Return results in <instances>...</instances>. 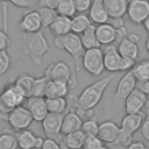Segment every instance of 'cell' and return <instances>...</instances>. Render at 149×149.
<instances>
[{"label": "cell", "instance_id": "obj_49", "mask_svg": "<svg viewBox=\"0 0 149 149\" xmlns=\"http://www.w3.org/2000/svg\"><path fill=\"white\" fill-rule=\"evenodd\" d=\"M142 24H143V27H144L146 31H147V33L149 34V16H148V17H147V19L144 20V22H143Z\"/></svg>", "mask_w": 149, "mask_h": 149}, {"label": "cell", "instance_id": "obj_7", "mask_svg": "<svg viewBox=\"0 0 149 149\" xmlns=\"http://www.w3.org/2000/svg\"><path fill=\"white\" fill-rule=\"evenodd\" d=\"M44 76L49 80H59L68 83L70 88L77 85V79L72 66L64 61H56L50 63L44 71Z\"/></svg>", "mask_w": 149, "mask_h": 149}, {"label": "cell", "instance_id": "obj_53", "mask_svg": "<svg viewBox=\"0 0 149 149\" xmlns=\"http://www.w3.org/2000/svg\"><path fill=\"white\" fill-rule=\"evenodd\" d=\"M1 1H7V0H1ZM8 1H9V0H8Z\"/></svg>", "mask_w": 149, "mask_h": 149}, {"label": "cell", "instance_id": "obj_19", "mask_svg": "<svg viewBox=\"0 0 149 149\" xmlns=\"http://www.w3.org/2000/svg\"><path fill=\"white\" fill-rule=\"evenodd\" d=\"M83 125V118L77 114L74 111H69L64 114L63 121H62V135L79 130Z\"/></svg>", "mask_w": 149, "mask_h": 149}, {"label": "cell", "instance_id": "obj_40", "mask_svg": "<svg viewBox=\"0 0 149 149\" xmlns=\"http://www.w3.org/2000/svg\"><path fill=\"white\" fill-rule=\"evenodd\" d=\"M41 149H64L61 144V142L54 140V139H49L45 137L43 141V144L41 147Z\"/></svg>", "mask_w": 149, "mask_h": 149}, {"label": "cell", "instance_id": "obj_29", "mask_svg": "<svg viewBox=\"0 0 149 149\" xmlns=\"http://www.w3.org/2000/svg\"><path fill=\"white\" fill-rule=\"evenodd\" d=\"M80 41H81V44L83 47L86 49H92V48H100V43L97 38V35H95V26L92 23L84 33H81L80 35Z\"/></svg>", "mask_w": 149, "mask_h": 149}, {"label": "cell", "instance_id": "obj_5", "mask_svg": "<svg viewBox=\"0 0 149 149\" xmlns=\"http://www.w3.org/2000/svg\"><path fill=\"white\" fill-rule=\"evenodd\" d=\"M102 51H104L105 70H107L111 73H115V72H120V71H129V70H132V68L135 64V62L123 58L119 54L116 45H114V44L105 45V49Z\"/></svg>", "mask_w": 149, "mask_h": 149}, {"label": "cell", "instance_id": "obj_9", "mask_svg": "<svg viewBox=\"0 0 149 149\" xmlns=\"http://www.w3.org/2000/svg\"><path fill=\"white\" fill-rule=\"evenodd\" d=\"M3 120L9 123V126L14 132H20L29 128V126L34 121L29 109L23 105H20L15 107L13 111H10L3 118Z\"/></svg>", "mask_w": 149, "mask_h": 149}, {"label": "cell", "instance_id": "obj_23", "mask_svg": "<svg viewBox=\"0 0 149 149\" xmlns=\"http://www.w3.org/2000/svg\"><path fill=\"white\" fill-rule=\"evenodd\" d=\"M128 0H104L109 17H123L127 13Z\"/></svg>", "mask_w": 149, "mask_h": 149}, {"label": "cell", "instance_id": "obj_4", "mask_svg": "<svg viewBox=\"0 0 149 149\" xmlns=\"http://www.w3.org/2000/svg\"><path fill=\"white\" fill-rule=\"evenodd\" d=\"M143 119H144V115L142 113L126 114L121 120L119 136L115 140L113 146L127 147L133 141V135L141 128Z\"/></svg>", "mask_w": 149, "mask_h": 149}, {"label": "cell", "instance_id": "obj_44", "mask_svg": "<svg viewBox=\"0 0 149 149\" xmlns=\"http://www.w3.org/2000/svg\"><path fill=\"white\" fill-rule=\"evenodd\" d=\"M125 37H127V29L126 27H120V28H116V33H115V44H119Z\"/></svg>", "mask_w": 149, "mask_h": 149}, {"label": "cell", "instance_id": "obj_22", "mask_svg": "<svg viewBox=\"0 0 149 149\" xmlns=\"http://www.w3.org/2000/svg\"><path fill=\"white\" fill-rule=\"evenodd\" d=\"M86 135L81 129L63 135L61 144L64 149H81Z\"/></svg>", "mask_w": 149, "mask_h": 149}, {"label": "cell", "instance_id": "obj_32", "mask_svg": "<svg viewBox=\"0 0 149 149\" xmlns=\"http://www.w3.org/2000/svg\"><path fill=\"white\" fill-rule=\"evenodd\" d=\"M56 12L58 15L66 17H72L77 14L73 0H61L56 7Z\"/></svg>", "mask_w": 149, "mask_h": 149}, {"label": "cell", "instance_id": "obj_36", "mask_svg": "<svg viewBox=\"0 0 149 149\" xmlns=\"http://www.w3.org/2000/svg\"><path fill=\"white\" fill-rule=\"evenodd\" d=\"M104 143L98 136H86L81 149H101Z\"/></svg>", "mask_w": 149, "mask_h": 149}, {"label": "cell", "instance_id": "obj_43", "mask_svg": "<svg viewBox=\"0 0 149 149\" xmlns=\"http://www.w3.org/2000/svg\"><path fill=\"white\" fill-rule=\"evenodd\" d=\"M8 44H9V37H8L7 33L5 30L0 29V51L6 50Z\"/></svg>", "mask_w": 149, "mask_h": 149}, {"label": "cell", "instance_id": "obj_21", "mask_svg": "<svg viewBox=\"0 0 149 149\" xmlns=\"http://www.w3.org/2000/svg\"><path fill=\"white\" fill-rule=\"evenodd\" d=\"M116 49L123 58L130 59L135 63L139 61V56H140L139 45H137V43L129 41L127 37H125L119 44H116Z\"/></svg>", "mask_w": 149, "mask_h": 149}, {"label": "cell", "instance_id": "obj_2", "mask_svg": "<svg viewBox=\"0 0 149 149\" xmlns=\"http://www.w3.org/2000/svg\"><path fill=\"white\" fill-rule=\"evenodd\" d=\"M22 48L24 54L31 59L35 65H41L44 55L50 50L49 43L42 30L36 33H23Z\"/></svg>", "mask_w": 149, "mask_h": 149}, {"label": "cell", "instance_id": "obj_17", "mask_svg": "<svg viewBox=\"0 0 149 149\" xmlns=\"http://www.w3.org/2000/svg\"><path fill=\"white\" fill-rule=\"evenodd\" d=\"M27 100V108L29 109L34 121L42 122L43 119L49 114L47 101L44 97H29Z\"/></svg>", "mask_w": 149, "mask_h": 149}, {"label": "cell", "instance_id": "obj_25", "mask_svg": "<svg viewBox=\"0 0 149 149\" xmlns=\"http://www.w3.org/2000/svg\"><path fill=\"white\" fill-rule=\"evenodd\" d=\"M49 29L54 36H63L71 33V17L58 15L49 26Z\"/></svg>", "mask_w": 149, "mask_h": 149}, {"label": "cell", "instance_id": "obj_39", "mask_svg": "<svg viewBox=\"0 0 149 149\" xmlns=\"http://www.w3.org/2000/svg\"><path fill=\"white\" fill-rule=\"evenodd\" d=\"M76 10L78 13H85L90 9L92 0H73Z\"/></svg>", "mask_w": 149, "mask_h": 149}, {"label": "cell", "instance_id": "obj_38", "mask_svg": "<svg viewBox=\"0 0 149 149\" xmlns=\"http://www.w3.org/2000/svg\"><path fill=\"white\" fill-rule=\"evenodd\" d=\"M10 3H13L14 6L19 7V8H23V9H30L33 8L37 0H9Z\"/></svg>", "mask_w": 149, "mask_h": 149}, {"label": "cell", "instance_id": "obj_28", "mask_svg": "<svg viewBox=\"0 0 149 149\" xmlns=\"http://www.w3.org/2000/svg\"><path fill=\"white\" fill-rule=\"evenodd\" d=\"M47 107L49 113H56V114H65L69 109V101L65 97L59 98H45Z\"/></svg>", "mask_w": 149, "mask_h": 149}, {"label": "cell", "instance_id": "obj_24", "mask_svg": "<svg viewBox=\"0 0 149 149\" xmlns=\"http://www.w3.org/2000/svg\"><path fill=\"white\" fill-rule=\"evenodd\" d=\"M70 86L68 83L59 81V80H49L48 86L45 90V95L44 98H59V97H66Z\"/></svg>", "mask_w": 149, "mask_h": 149}, {"label": "cell", "instance_id": "obj_15", "mask_svg": "<svg viewBox=\"0 0 149 149\" xmlns=\"http://www.w3.org/2000/svg\"><path fill=\"white\" fill-rule=\"evenodd\" d=\"M120 132V126L112 121V120H106L101 123H99V129L97 136L102 141L104 144H109L113 146L115 140L119 136Z\"/></svg>", "mask_w": 149, "mask_h": 149}, {"label": "cell", "instance_id": "obj_11", "mask_svg": "<svg viewBox=\"0 0 149 149\" xmlns=\"http://www.w3.org/2000/svg\"><path fill=\"white\" fill-rule=\"evenodd\" d=\"M126 14L130 22L142 24L149 16V0H130Z\"/></svg>", "mask_w": 149, "mask_h": 149}, {"label": "cell", "instance_id": "obj_26", "mask_svg": "<svg viewBox=\"0 0 149 149\" xmlns=\"http://www.w3.org/2000/svg\"><path fill=\"white\" fill-rule=\"evenodd\" d=\"M34 81H35V77L29 74V73H22L21 76H19L14 84L15 86L23 93V95L26 98L31 97L33 94V87H34Z\"/></svg>", "mask_w": 149, "mask_h": 149}, {"label": "cell", "instance_id": "obj_48", "mask_svg": "<svg viewBox=\"0 0 149 149\" xmlns=\"http://www.w3.org/2000/svg\"><path fill=\"white\" fill-rule=\"evenodd\" d=\"M127 38H128L129 41L134 42V43H139L141 37H140V35H139V34H135V33H130V34H128V35H127Z\"/></svg>", "mask_w": 149, "mask_h": 149}, {"label": "cell", "instance_id": "obj_34", "mask_svg": "<svg viewBox=\"0 0 149 149\" xmlns=\"http://www.w3.org/2000/svg\"><path fill=\"white\" fill-rule=\"evenodd\" d=\"M86 136H97L98 129H99V123L95 118H88L87 120L83 121L81 128H80Z\"/></svg>", "mask_w": 149, "mask_h": 149}, {"label": "cell", "instance_id": "obj_47", "mask_svg": "<svg viewBox=\"0 0 149 149\" xmlns=\"http://www.w3.org/2000/svg\"><path fill=\"white\" fill-rule=\"evenodd\" d=\"M107 22H109L115 29L123 27V17H109Z\"/></svg>", "mask_w": 149, "mask_h": 149}, {"label": "cell", "instance_id": "obj_10", "mask_svg": "<svg viewBox=\"0 0 149 149\" xmlns=\"http://www.w3.org/2000/svg\"><path fill=\"white\" fill-rule=\"evenodd\" d=\"M63 116L64 114H56V113H49L42 123V129L45 134L47 137L49 139H54L58 142L62 141L63 135H62V121H63Z\"/></svg>", "mask_w": 149, "mask_h": 149}, {"label": "cell", "instance_id": "obj_46", "mask_svg": "<svg viewBox=\"0 0 149 149\" xmlns=\"http://www.w3.org/2000/svg\"><path fill=\"white\" fill-rule=\"evenodd\" d=\"M126 149H149V148L141 141H132L126 147Z\"/></svg>", "mask_w": 149, "mask_h": 149}, {"label": "cell", "instance_id": "obj_20", "mask_svg": "<svg viewBox=\"0 0 149 149\" xmlns=\"http://www.w3.org/2000/svg\"><path fill=\"white\" fill-rule=\"evenodd\" d=\"M88 17L91 19L92 23L100 24L108 21L109 16L104 5V0H92L91 7L88 9Z\"/></svg>", "mask_w": 149, "mask_h": 149}, {"label": "cell", "instance_id": "obj_51", "mask_svg": "<svg viewBox=\"0 0 149 149\" xmlns=\"http://www.w3.org/2000/svg\"><path fill=\"white\" fill-rule=\"evenodd\" d=\"M146 50H147V52L149 54V36H148L147 40H146Z\"/></svg>", "mask_w": 149, "mask_h": 149}, {"label": "cell", "instance_id": "obj_50", "mask_svg": "<svg viewBox=\"0 0 149 149\" xmlns=\"http://www.w3.org/2000/svg\"><path fill=\"white\" fill-rule=\"evenodd\" d=\"M144 111H146V115L147 114H149V98L147 99V101H146V104H144V108H143Z\"/></svg>", "mask_w": 149, "mask_h": 149}, {"label": "cell", "instance_id": "obj_41", "mask_svg": "<svg viewBox=\"0 0 149 149\" xmlns=\"http://www.w3.org/2000/svg\"><path fill=\"white\" fill-rule=\"evenodd\" d=\"M141 134L143 136V139L149 142V114H147L142 121V125H141Z\"/></svg>", "mask_w": 149, "mask_h": 149}, {"label": "cell", "instance_id": "obj_31", "mask_svg": "<svg viewBox=\"0 0 149 149\" xmlns=\"http://www.w3.org/2000/svg\"><path fill=\"white\" fill-rule=\"evenodd\" d=\"M40 16H41V21H42V27L43 28H49V26L55 21V19L58 16L56 9L52 8H48V7H43L40 6L37 9Z\"/></svg>", "mask_w": 149, "mask_h": 149}, {"label": "cell", "instance_id": "obj_30", "mask_svg": "<svg viewBox=\"0 0 149 149\" xmlns=\"http://www.w3.org/2000/svg\"><path fill=\"white\" fill-rule=\"evenodd\" d=\"M17 140L15 136V132H9L3 129L0 134V149H17Z\"/></svg>", "mask_w": 149, "mask_h": 149}, {"label": "cell", "instance_id": "obj_3", "mask_svg": "<svg viewBox=\"0 0 149 149\" xmlns=\"http://www.w3.org/2000/svg\"><path fill=\"white\" fill-rule=\"evenodd\" d=\"M54 44L57 49L66 51L74 59L76 71H79L78 62H79V58L83 57V55L85 52V48L81 44L80 36L72 31L66 35H63V36H55Z\"/></svg>", "mask_w": 149, "mask_h": 149}, {"label": "cell", "instance_id": "obj_1", "mask_svg": "<svg viewBox=\"0 0 149 149\" xmlns=\"http://www.w3.org/2000/svg\"><path fill=\"white\" fill-rule=\"evenodd\" d=\"M114 77L115 74L111 73L86 86L74 100V109H76L74 112L79 114L81 118L84 116L90 118L92 115L93 108L99 105L106 88L114 79Z\"/></svg>", "mask_w": 149, "mask_h": 149}, {"label": "cell", "instance_id": "obj_27", "mask_svg": "<svg viewBox=\"0 0 149 149\" xmlns=\"http://www.w3.org/2000/svg\"><path fill=\"white\" fill-rule=\"evenodd\" d=\"M92 24L91 19L85 13H78L71 17V31L80 35Z\"/></svg>", "mask_w": 149, "mask_h": 149}, {"label": "cell", "instance_id": "obj_16", "mask_svg": "<svg viewBox=\"0 0 149 149\" xmlns=\"http://www.w3.org/2000/svg\"><path fill=\"white\" fill-rule=\"evenodd\" d=\"M15 136L20 149H41L44 141L43 137L36 136L28 128L20 132H15Z\"/></svg>", "mask_w": 149, "mask_h": 149}, {"label": "cell", "instance_id": "obj_37", "mask_svg": "<svg viewBox=\"0 0 149 149\" xmlns=\"http://www.w3.org/2000/svg\"><path fill=\"white\" fill-rule=\"evenodd\" d=\"M10 68V57L7 50L0 51V76H3Z\"/></svg>", "mask_w": 149, "mask_h": 149}, {"label": "cell", "instance_id": "obj_6", "mask_svg": "<svg viewBox=\"0 0 149 149\" xmlns=\"http://www.w3.org/2000/svg\"><path fill=\"white\" fill-rule=\"evenodd\" d=\"M26 99L27 98L15 86L14 83L7 84L0 93V119L3 120V118L10 111H13L15 107L20 105H23Z\"/></svg>", "mask_w": 149, "mask_h": 149}, {"label": "cell", "instance_id": "obj_12", "mask_svg": "<svg viewBox=\"0 0 149 149\" xmlns=\"http://www.w3.org/2000/svg\"><path fill=\"white\" fill-rule=\"evenodd\" d=\"M136 87V78L133 74L132 70L126 71V73L120 78L115 92H114V100L118 102H123L125 99L129 95V93Z\"/></svg>", "mask_w": 149, "mask_h": 149}, {"label": "cell", "instance_id": "obj_13", "mask_svg": "<svg viewBox=\"0 0 149 149\" xmlns=\"http://www.w3.org/2000/svg\"><path fill=\"white\" fill-rule=\"evenodd\" d=\"M147 99H148V95H147L146 93L141 92L140 90H137V88L135 87V88L129 93V95L125 99V101H123L126 114H137V113H142Z\"/></svg>", "mask_w": 149, "mask_h": 149}, {"label": "cell", "instance_id": "obj_52", "mask_svg": "<svg viewBox=\"0 0 149 149\" xmlns=\"http://www.w3.org/2000/svg\"><path fill=\"white\" fill-rule=\"evenodd\" d=\"M101 149H108V148H107V147H105V146H104V147H102V148H101Z\"/></svg>", "mask_w": 149, "mask_h": 149}, {"label": "cell", "instance_id": "obj_14", "mask_svg": "<svg viewBox=\"0 0 149 149\" xmlns=\"http://www.w3.org/2000/svg\"><path fill=\"white\" fill-rule=\"evenodd\" d=\"M42 21H41V16L36 10L34 9H27L20 22H19V29L22 33H36L40 31L42 29Z\"/></svg>", "mask_w": 149, "mask_h": 149}, {"label": "cell", "instance_id": "obj_42", "mask_svg": "<svg viewBox=\"0 0 149 149\" xmlns=\"http://www.w3.org/2000/svg\"><path fill=\"white\" fill-rule=\"evenodd\" d=\"M136 88L141 92L149 95V78L146 79H136Z\"/></svg>", "mask_w": 149, "mask_h": 149}, {"label": "cell", "instance_id": "obj_35", "mask_svg": "<svg viewBox=\"0 0 149 149\" xmlns=\"http://www.w3.org/2000/svg\"><path fill=\"white\" fill-rule=\"evenodd\" d=\"M48 81H49V79L45 76H42L40 78H35L31 97H44L45 90L48 86Z\"/></svg>", "mask_w": 149, "mask_h": 149}, {"label": "cell", "instance_id": "obj_18", "mask_svg": "<svg viewBox=\"0 0 149 149\" xmlns=\"http://www.w3.org/2000/svg\"><path fill=\"white\" fill-rule=\"evenodd\" d=\"M115 33H116V29L109 22H105V23H100L95 26V35H97V38L100 45L114 44Z\"/></svg>", "mask_w": 149, "mask_h": 149}, {"label": "cell", "instance_id": "obj_33", "mask_svg": "<svg viewBox=\"0 0 149 149\" xmlns=\"http://www.w3.org/2000/svg\"><path fill=\"white\" fill-rule=\"evenodd\" d=\"M132 72L136 79L149 78V59L137 61L132 68Z\"/></svg>", "mask_w": 149, "mask_h": 149}, {"label": "cell", "instance_id": "obj_8", "mask_svg": "<svg viewBox=\"0 0 149 149\" xmlns=\"http://www.w3.org/2000/svg\"><path fill=\"white\" fill-rule=\"evenodd\" d=\"M81 58L83 68L88 74L98 77L104 72V51L101 48L86 49Z\"/></svg>", "mask_w": 149, "mask_h": 149}, {"label": "cell", "instance_id": "obj_45", "mask_svg": "<svg viewBox=\"0 0 149 149\" xmlns=\"http://www.w3.org/2000/svg\"><path fill=\"white\" fill-rule=\"evenodd\" d=\"M59 1H61V0H40V6L56 9V7H57V5L59 3Z\"/></svg>", "mask_w": 149, "mask_h": 149}]
</instances>
